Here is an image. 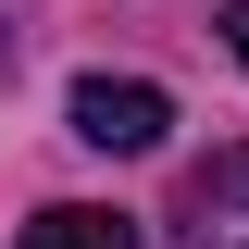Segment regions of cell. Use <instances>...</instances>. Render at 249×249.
Segmentation results:
<instances>
[{
	"mask_svg": "<svg viewBox=\"0 0 249 249\" xmlns=\"http://www.w3.org/2000/svg\"><path fill=\"white\" fill-rule=\"evenodd\" d=\"M62 112H75L88 150H162V137H175V100H162L150 75H75Z\"/></svg>",
	"mask_w": 249,
	"mask_h": 249,
	"instance_id": "obj_1",
	"label": "cell"
},
{
	"mask_svg": "<svg viewBox=\"0 0 249 249\" xmlns=\"http://www.w3.org/2000/svg\"><path fill=\"white\" fill-rule=\"evenodd\" d=\"M25 249H137V224L100 212V199H50V212L25 224Z\"/></svg>",
	"mask_w": 249,
	"mask_h": 249,
	"instance_id": "obj_2",
	"label": "cell"
},
{
	"mask_svg": "<svg viewBox=\"0 0 249 249\" xmlns=\"http://www.w3.org/2000/svg\"><path fill=\"white\" fill-rule=\"evenodd\" d=\"M199 187H212L224 212H249V137H237V150H212V175H199Z\"/></svg>",
	"mask_w": 249,
	"mask_h": 249,
	"instance_id": "obj_3",
	"label": "cell"
},
{
	"mask_svg": "<svg viewBox=\"0 0 249 249\" xmlns=\"http://www.w3.org/2000/svg\"><path fill=\"white\" fill-rule=\"evenodd\" d=\"M224 50H237V62H249V0H237V13H224Z\"/></svg>",
	"mask_w": 249,
	"mask_h": 249,
	"instance_id": "obj_4",
	"label": "cell"
}]
</instances>
